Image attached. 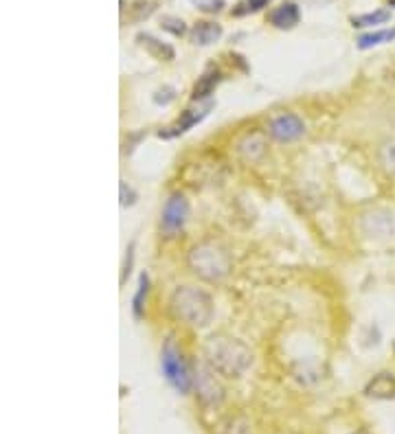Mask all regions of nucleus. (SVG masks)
<instances>
[{
    "instance_id": "nucleus-1",
    "label": "nucleus",
    "mask_w": 395,
    "mask_h": 434,
    "mask_svg": "<svg viewBox=\"0 0 395 434\" xmlns=\"http://www.w3.org/2000/svg\"><path fill=\"white\" fill-rule=\"evenodd\" d=\"M204 362L222 377H240L252 364V353L240 338L218 333L204 342Z\"/></svg>"
},
{
    "instance_id": "nucleus-2",
    "label": "nucleus",
    "mask_w": 395,
    "mask_h": 434,
    "mask_svg": "<svg viewBox=\"0 0 395 434\" xmlns=\"http://www.w3.org/2000/svg\"><path fill=\"white\" fill-rule=\"evenodd\" d=\"M169 314L189 327H206L216 316L213 296L198 285H178L169 296Z\"/></svg>"
},
{
    "instance_id": "nucleus-3",
    "label": "nucleus",
    "mask_w": 395,
    "mask_h": 434,
    "mask_svg": "<svg viewBox=\"0 0 395 434\" xmlns=\"http://www.w3.org/2000/svg\"><path fill=\"white\" fill-rule=\"evenodd\" d=\"M187 265L200 281H206V283H220L233 270V261H230L228 250L216 241L194 244L187 253Z\"/></svg>"
},
{
    "instance_id": "nucleus-4",
    "label": "nucleus",
    "mask_w": 395,
    "mask_h": 434,
    "mask_svg": "<svg viewBox=\"0 0 395 434\" xmlns=\"http://www.w3.org/2000/svg\"><path fill=\"white\" fill-rule=\"evenodd\" d=\"M160 371L180 395H187L194 388V373L189 371L182 353L172 345V342H167L160 351Z\"/></svg>"
},
{
    "instance_id": "nucleus-5",
    "label": "nucleus",
    "mask_w": 395,
    "mask_h": 434,
    "mask_svg": "<svg viewBox=\"0 0 395 434\" xmlns=\"http://www.w3.org/2000/svg\"><path fill=\"white\" fill-rule=\"evenodd\" d=\"M358 228L367 239H374V241L389 239L395 235V215L384 207L367 209L365 213H360Z\"/></svg>"
},
{
    "instance_id": "nucleus-6",
    "label": "nucleus",
    "mask_w": 395,
    "mask_h": 434,
    "mask_svg": "<svg viewBox=\"0 0 395 434\" xmlns=\"http://www.w3.org/2000/svg\"><path fill=\"white\" fill-rule=\"evenodd\" d=\"M304 134H306V123L294 112L274 114L268 121V136L277 143H294Z\"/></svg>"
},
{
    "instance_id": "nucleus-7",
    "label": "nucleus",
    "mask_w": 395,
    "mask_h": 434,
    "mask_svg": "<svg viewBox=\"0 0 395 434\" xmlns=\"http://www.w3.org/2000/svg\"><path fill=\"white\" fill-rule=\"evenodd\" d=\"M189 219V202L182 193H172L162 207L160 213V228L165 231L167 235H176L178 231H182L184 224Z\"/></svg>"
},
{
    "instance_id": "nucleus-8",
    "label": "nucleus",
    "mask_w": 395,
    "mask_h": 434,
    "mask_svg": "<svg viewBox=\"0 0 395 434\" xmlns=\"http://www.w3.org/2000/svg\"><path fill=\"white\" fill-rule=\"evenodd\" d=\"M194 388L196 395L206 406H220L224 399V391L216 379V371L208 364H198L194 371Z\"/></svg>"
},
{
    "instance_id": "nucleus-9",
    "label": "nucleus",
    "mask_w": 395,
    "mask_h": 434,
    "mask_svg": "<svg viewBox=\"0 0 395 434\" xmlns=\"http://www.w3.org/2000/svg\"><path fill=\"white\" fill-rule=\"evenodd\" d=\"M235 152L242 158L244 163L252 165V163H260L262 158L268 152V134L264 132H246L242 134L238 143H235Z\"/></svg>"
},
{
    "instance_id": "nucleus-10",
    "label": "nucleus",
    "mask_w": 395,
    "mask_h": 434,
    "mask_svg": "<svg viewBox=\"0 0 395 434\" xmlns=\"http://www.w3.org/2000/svg\"><path fill=\"white\" fill-rule=\"evenodd\" d=\"M211 108H213V101H206V103H200V101H198V108L184 110L182 117H180L176 123H172V125L165 127V130H160V132H158V139H174V136L184 134L187 130H191L194 125H198V123L206 117L208 110H211Z\"/></svg>"
},
{
    "instance_id": "nucleus-11",
    "label": "nucleus",
    "mask_w": 395,
    "mask_h": 434,
    "mask_svg": "<svg viewBox=\"0 0 395 434\" xmlns=\"http://www.w3.org/2000/svg\"><path fill=\"white\" fill-rule=\"evenodd\" d=\"M365 395L374 397V399H393L395 397V375L389 371L374 375L365 386Z\"/></svg>"
},
{
    "instance_id": "nucleus-12",
    "label": "nucleus",
    "mask_w": 395,
    "mask_h": 434,
    "mask_svg": "<svg viewBox=\"0 0 395 434\" xmlns=\"http://www.w3.org/2000/svg\"><path fill=\"white\" fill-rule=\"evenodd\" d=\"M301 20V11L294 3H284L270 11L268 22L277 29H294Z\"/></svg>"
},
{
    "instance_id": "nucleus-13",
    "label": "nucleus",
    "mask_w": 395,
    "mask_h": 434,
    "mask_svg": "<svg viewBox=\"0 0 395 434\" xmlns=\"http://www.w3.org/2000/svg\"><path fill=\"white\" fill-rule=\"evenodd\" d=\"M189 38L196 47H211V44H216L222 38V25H218V22H206V20L198 22V25H194Z\"/></svg>"
},
{
    "instance_id": "nucleus-14",
    "label": "nucleus",
    "mask_w": 395,
    "mask_h": 434,
    "mask_svg": "<svg viewBox=\"0 0 395 434\" xmlns=\"http://www.w3.org/2000/svg\"><path fill=\"white\" fill-rule=\"evenodd\" d=\"M136 40H138V44H141V47L152 55V57H156V59H162V62H172L174 59V49L169 47V44H165V42H160L158 38H154L152 33H138L136 35Z\"/></svg>"
},
{
    "instance_id": "nucleus-15",
    "label": "nucleus",
    "mask_w": 395,
    "mask_h": 434,
    "mask_svg": "<svg viewBox=\"0 0 395 434\" xmlns=\"http://www.w3.org/2000/svg\"><path fill=\"white\" fill-rule=\"evenodd\" d=\"M220 77H222V75H220L218 68H208V71L196 81L194 93H191V99H194V101H202V99H206V97L216 90V86L220 84Z\"/></svg>"
},
{
    "instance_id": "nucleus-16",
    "label": "nucleus",
    "mask_w": 395,
    "mask_h": 434,
    "mask_svg": "<svg viewBox=\"0 0 395 434\" xmlns=\"http://www.w3.org/2000/svg\"><path fill=\"white\" fill-rule=\"evenodd\" d=\"M395 40V27L393 29H380V31H371V33H365L356 40V47L360 51H369L374 47H380V44H389Z\"/></svg>"
},
{
    "instance_id": "nucleus-17",
    "label": "nucleus",
    "mask_w": 395,
    "mask_h": 434,
    "mask_svg": "<svg viewBox=\"0 0 395 434\" xmlns=\"http://www.w3.org/2000/svg\"><path fill=\"white\" fill-rule=\"evenodd\" d=\"M378 165L382 167L384 173L395 176V136L384 139L378 145Z\"/></svg>"
},
{
    "instance_id": "nucleus-18",
    "label": "nucleus",
    "mask_w": 395,
    "mask_h": 434,
    "mask_svg": "<svg viewBox=\"0 0 395 434\" xmlns=\"http://www.w3.org/2000/svg\"><path fill=\"white\" fill-rule=\"evenodd\" d=\"M391 20V11L389 9H376V11H369L362 16H352V27H376V25H384V22Z\"/></svg>"
},
{
    "instance_id": "nucleus-19",
    "label": "nucleus",
    "mask_w": 395,
    "mask_h": 434,
    "mask_svg": "<svg viewBox=\"0 0 395 434\" xmlns=\"http://www.w3.org/2000/svg\"><path fill=\"white\" fill-rule=\"evenodd\" d=\"M148 292H150V277H148V272H143L141 277H138V290H136L134 301H132L134 318H143V307H145Z\"/></svg>"
},
{
    "instance_id": "nucleus-20",
    "label": "nucleus",
    "mask_w": 395,
    "mask_h": 434,
    "mask_svg": "<svg viewBox=\"0 0 395 434\" xmlns=\"http://www.w3.org/2000/svg\"><path fill=\"white\" fill-rule=\"evenodd\" d=\"M160 27L165 29V31H169L172 35H176V38H180V35L187 33V27H184V22H182L180 18H176V16H162Z\"/></svg>"
},
{
    "instance_id": "nucleus-21",
    "label": "nucleus",
    "mask_w": 395,
    "mask_h": 434,
    "mask_svg": "<svg viewBox=\"0 0 395 434\" xmlns=\"http://www.w3.org/2000/svg\"><path fill=\"white\" fill-rule=\"evenodd\" d=\"M222 428V434H250V428H248V423L244 421V419H240V417H235V419H228L226 423H222L220 426Z\"/></svg>"
},
{
    "instance_id": "nucleus-22",
    "label": "nucleus",
    "mask_w": 395,
    "mask_h": 434,
    "mask_svg": "<svg viewBox=\"0 0 395 434\" xmlns=\"http://www.w3.org/2000/svg\"><path fill=\"white\" fill-rule=\"evenodd\" d=\"M272 3V0H244V3H240L235 9V16H242V13H255V11H262L264 7H268Z\"/></svg>"
},
{
    "instance_id": "nucleus-23",
    "label": "nucleus",
    "mask_w": 395,
    "mask_h": 434,
    "mask_svg": "<svg viewBox=\"0 0 395 434\" xmlns=\"http://www.w3.org/2000/svg\"><path fill=\"white\" fill-rule=\"evenodd\" d=\"M191 5L196 9L204 11V13H218V11L224 9L226 3H224V0H191Z\"/></svg>"
},
{
    "instance_id": "nucleus-24",
    "label": "nucleus",
    "mask_w": 395,
    "mask_h": 434,
    "mask_svg": "<svg viewBox=\"0 0 395 434\" xmlns=\"http://www.w3.org/2000/svg\"><path fill=\"white\" fill-rule=\"evenodd\" d=\"M119 191H121V207H132V204L136 202V193L132 191V187L128 185V182H121Z\"/></svg>"
},
{
    "instance_id": "nucleus-25",
    "label": "nucleus",
    "mask_w": 395,
    "mask_h": 434,
    "mask_svg": "<svg viewBox=\"0 0 395 434\" xmlns=\"http://www.w3.org/2000/svg\"><path fill=\"white\" fill-rule=\"evenodd\" d=\"M128 257H126V265H123V274H121V283L126 281V277L130 274V268H132V259H134V244H130V248L126 250Z\"/></svg>"
},
{
    "instance_id": "nucleus-26",
    "label": "nucleus",
    "mask_w": 395,
    "mask_h": 434,
    "mask_svg": "<svg viewBox=\"0 0 395 434\" xmlns=\"http://www.w3.org/2000/svg\"><path fill=\"white\" fill-rule=\"evenodd\" d=\"M389 7H395V0H389Z\"/></svg>"
},
{
    "instance_id": "nucleus-27",
    "label": "nucleus",
    "mask_w": 395,
    "mask_h": 434,
    "mask_svg": "<svg viewBox=\"0 0 395 434\" xmlns=\"http://www.w3.org/2000/svg\"><path fill=\"white\" fill-rule=\"evenodd\" d=\"M354 434H367V432H354Z\"/></svg>"
}]
</instances>
